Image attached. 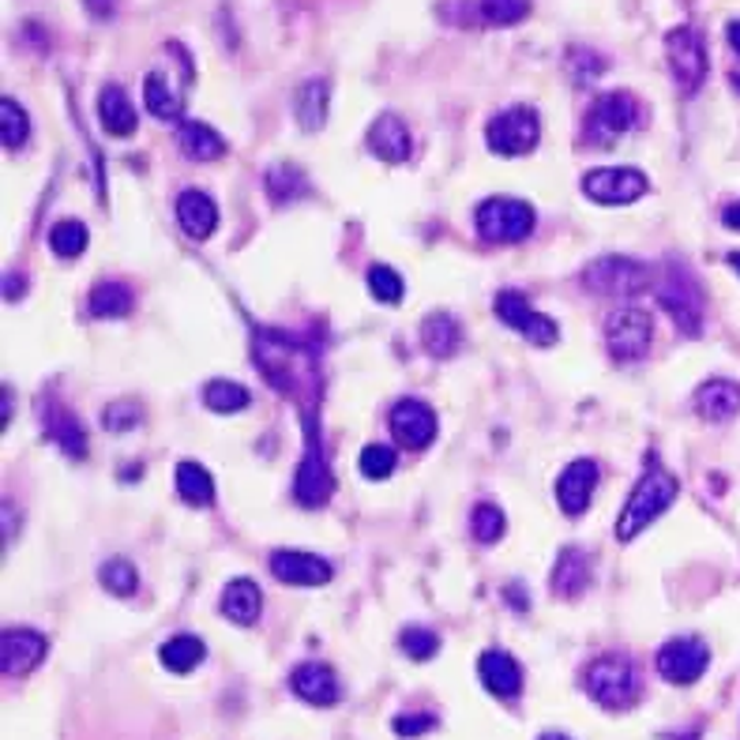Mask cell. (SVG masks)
<instances>
[{
  "mask_svg": "<svg viewBox=\"0 0 740 740\" xmlns=\"http://www.w3.org/2000/svg\"><path fill=\"white\" fill-rule=\"evenodd\" d=\"M26 135H31V124H26V113L20 109V102L0 98V143H4V151H20Z\"/></svg>",
  "mask_w": 740,
  "mask_h": 740,
  "instance_id": "37",
  "label": "cell"
},
{
  "mask_svg": "<svg viewBox=\"0 0 740 740\" xmlns=\"http://www.w3.org/2000/svg\"><path fill=\"white\" fill-rule=\"evenodd\" d=\"M369 148L383 162H406L414 143H410V128L402 124L395 113H383L369 128Z\"/></svg>",
  "mask_w": 740,
  "mask_h": 740,
  "instance_id": "22",
  "label": "cell"
},
{
  "mask_svg": "<svg viewBox=\"0 0 740 740\" xmlns=\"http://www.w3.org/2000/svg\"><path fill=\"white\" fill-rule=\"evenodd\" d=\"M263 609V594L252 579H233L230 587L222 590V613L233 620V624H255Z\"/></svg>",
  "mask_w": 740,
  "mask_h": 740,
  "instance_id": "28",
  "label": "cell"
},
{
  "mask_svg": "<svg viewBox=\"0 0 740 740\" xmlns=\"http://www.w3.org/2000/svg\"><path fill=\"white\" fill-rule=\"evenodd\" d=\"M87 8H90V15H98V20H102V15L113 12V0H87Z\"/></svg>",
  "mask_w": 740,
  "mask_h": 740,
  "instance_id": "46",
  "label": "cell"
},
{
  "mask_svg": "<svg viewBox=\"0 0 740 740\" xmlns=\"http://www.w3.org/2000/svg\"><path fill=\"white\" fill-rule=\"evenodd\" d=\"M677 492H681L677 478H673L670 470H662V463L651 455L646 474L639 478V486L632 489V497H628V504L617 519V542H632V537L643 534V530L677 500Z\"/></svg>",
  "mask_w": 740,
  "mask_h": 740,
  "instance_id": "1",
  "label": "cell"
},
{
  "mask_svg": "<svg viewBox=\"0 0 740 740\" xmlns=\"http://www.w3.org/2000/svg\"><path fill=\"white\" fill-rule=\"evenodd\" d=\"M331 489H335L331 470H327L324 459H319L316 451H308L305 463H301V470H297V481H294L297 500H301V504H308V508H319L327 497H331Z\"/></svg>",
  "mask_w": 740,
  "mask_h": 740,
  "instance_id": "25",
  "label": "cell"
},
{
  "mask_svg": "<svg viewBox=\"0 0 740 740\" xmlns=\"http://www.w3.org/2000/svg\"><path fill=\"white\" fill-rule=\"evenodd\" d=\"M654 339V319L643 308H620V313L606 324V346L620 364H635L646 358Z\"/></svg>",
  "mask_w": 740,
  "mask_h": 740,
  "instance_id": "7",
  "label": "cell"
},
{
  "mask_svg": "<svg viewBox=\"0 0 740 740\" xmlns=\"http://www.w3.org/2000/svg\"><path fill=\"white\" fill-rule=\"evenodd\" d=\"M657 301L662 308L673 316V324L681 327L684 335H699L703 331V294L696 286V279L684 268H670L657 286Z\"/></svg>",
  "mask_w": 740,
  "mask_h": 740,
  "instance_id": "8",
  "label": "cell"
},
{
  "mask_svg": "<svg viewBox=\"0 0 740 740\" xmlns=\"http://www.w3.org/2000/svg\"><path fill=\"white\" fill-rule=\"evenodd\" d=\"M177 143H181V151H185L192 162H215V159H222V154H226V140L204 121H185V124H181Z\"/></svg>",
  "mask_w": 740,
  "mask_h": 740,
  "instance_id": "27",
  "label": "cell"
},
{
  "mask_svg": "<svg viewBox=\"0 0 740 740\" xmlns=\"http://www.w3.org/2000/svg\"><path fill=\"white\" fill-rule=\"evenodd\" d=\"M140 417H143V406H140V402L121 399V402H113V406H106L102 422H106L109 433H124V428H135V425H140Z\"/></svg>",
  "mask_w": 740,
  "mask_h": 740,
  "instance_id": "44",
  "label": "cell"
},
{
  "mask_svg": "<svg viewBox=\"0 0 740 740\" xmlns=\"http://www.w3.org/2000/svg\"><path fill=\"white\" fill-rule=\"evenodd\" d=\"M143 102L159 121H181V113H185V84H173L166 68H154L143 79Z\"/></svg>",
  "mask_w": 740,
  "mask_h": 740,
  "instance_id": "18",
  "label": "cell"
},
{
  "mask_svg": "<svg viewBox=\"0 0 740 740\" xmlns=\"http://www.w3.org/2000/svg\"><path fill=\"white\" fill-rule=\"evenodd\" d=\"M369 290H372V297L380 301V305H399L402 301V275L399 271H391L388 263H372L369 268Z\"/></svg>",
  "mask_w": 740,
  "mask_h": 740,
  "instance_id": "40",
  "label": "cell"
},
{
  "mask_svg": "<svg viewBox=\"0 0 740 740\" xmlns=\"http://www.w3.org/2000/svg\"><path fill=\"white\" fill-rule=\"evenodd\" d=\"M395 463H399V455L391 451V447H383V444H369L361 451V474L364 478H372V481H383V478H391L395 474Z\"/></svg>",
  "mask_w": 740,
  "mask_h": 740,
  "instance_id": "41",
  "label": "cell"
},
{
  "mask_svg": "<svg viewBox=\"0 0 740 740\" xmlns=\"http://www.w3.org/2000/svg\"><path fill=\"white\" fill-rule=\"evenodd\" d=\"M710 665L707 643L696 635H681L657 651V673L670 684H696Z\"/></svg>",
  "mask_w": 740,
  "mask_h": 740,
  "instance_id": "10",
  "label": "cell"
},
{
  "mask_svg": "<svg viewBox=\"0 0 740 740\" xmlns=\"http://www.w3.org/2000/svg\"><path fill=\"white\" fill-rule=\"evenodd\" d=\"M726 39H729V45H733V53H740V20H733L726 26Z\"/></svg>",
  "mask_w": 740,
  "mask_h": 740,
  "instance_id": "49",
  "label": "cell"
},
{
  "mask_svg": "<svg viewBox=\"0 0 740 740\" xmlns=\"http://www.w3.org/2000/svg\"><path fill=\"white\" fill-rule=\"evenodd\" d=\"M327 102H331V90H327V79H308V84H301L297 90V121L305 132H316V128H324L327 121Z\"/></svg>",
  "mask_w": 740,
  "mask_h": 740,
  "instance_id": "29",
  "label": "cell"
},
{
  "mask_svg": "<svg viewBox=\"0 0 740 740\" xmlns=\"http://www.w3.org/2000/svg\"><path fill=\"white\" fill-rule=\"evenodd\" d=\"M497 316L504 319L511 331H519L523 339H530L534 346H553L561 339V327H556V319L542 316L530 308V301L523 294H515V290H504V294L497 297Z\"/></svg>",
  "mask_w": 740,
  "mask_h": 740,
  "instance_id": "12",
  "label": "cell"
},
{
  "mask_svg": "<svg viewBox=\"0 0 740 740\" xmlns=\"http://www.w3.org/2000/svg\"><path fill=\"white\" fill-rule=\"evenodd\" d=\"M542 740H568V737H564V733H545Z\"/></svg>",
  "mask_w": 740,
  "mask_h": 740,
  "instance_id": "51",
  "label": "cell"
},
{
  "mask_svg": "<svg viewBox=\"0 0 740 740\" xmlns=\"http://www.w3.org/2000/svg\"><path fill=\"white\" fill-rule=\"evenodd\" d=\"M98 121L109 135H132L135 132V109H132V98L124 95L121 87H102V95H98Z\"/></svg>",
  "mask_w": 740,
  "mask_h": 740,
  "instance_id": "26",
  "label": "cell"
},
{
  "mask_svg": "<svg viewBox=\"0 0 740 740\" xmlns=\"http://www.w3.org/2000/svg\"><path fill=\"white\" fill-rule=\"evenodd\" d=\"M583 192L601 207H624V204H635L646 192V177L632 166L590 170L587 177H583Z\"/></svg>",
  "mask_w": 740,
  "mask_h": 740,
  "instance_id": "11",
  "label": "cell"
},
{
  "mask_svg": "<svg viewBox=\"0 0 740 740\" xmlns=\"http://www.w3.org/2000/svg\"><path fill=\"white\" fill-rule=\"evenodd\" d=\"M478 233L492 244H519L534 230V207L511 196H492L478 207Z\"/></svg>",
  "mask_w": 740,
  "mask_h": 740,
  "instance_id": "3",
  "label": "cell"
},
{
  "mask_svg": "<svg viewBox=\"0 0 740 740\" xmlns=\"http://www.w3.org/2000/svg\"><path fill=\"white\" fill-rule=\"evenodd\" d=\"M478 677L497 699H515L523 688V670L508 651H486L478 662Z\"/></svg>",
  "mask_w": 740,
  "mask_h": 740,
  "instance_id": "19",
  "label": "cell"
},
{
  "mask_svg": "<svg viewBox=\"0 0 740 740\" xmlns=\"http://www.w3.org/2000/svg\"><path fill=\"white\" fill-rule=\"evenodd\" d=\"M177 492H181V500H185V504L207 508L215 500V481H211V474H207L199 463H181L177 466Z\"/></svg>",
  "mask_w": 740,
  "mask_h": 740,
  "instance_id": "31",
  "label": "cell"
},
{
  "mask_svg": "<svg viewBox=\"0 0 740 740\" xmlns=\"http://www.w3.org/2000/svg\"><path fill=\"white\" fill-rule=\"evenodd\" d=\"M422 342L433 358H451L463 342V331H459V324H455V316H447V313L428 316L422 324Z\"/></svg>",
  "mask_w": 740,
  "mask_h": 740,
  "instance_id": "30",
  "label": "cell"
},
{
  "mask_svg": "<svg viewBox=\"0 0 740 740\" xmlns=\"http://www.w3.org/2000/svg\"><path fill=\"white\" fill-rule=\"evenodd\" d=\"M549 587L553 594H561V598H579V594L590 587V556L583 549H564L556 556Z\"/></svg>",
  "mask_w": 740,
  "mask_h": 740,
  "instance_id": "24",
  "label": "cell"
},
{
  "mask_svg": "<svg viewBox=\"0 0 740 740\" xmlns=\"http://www.w3.org/2000/svg\"><path fill=\"white\" fill-rule=\"evenodd\" d=\"M271 572H275V579L290 583V587H324L335 575L327 561H319L313 553H294V549L271 553Z\"/></svg>",
  "mask_w": 740,
  "mask_h": 740,
  "instance_id": "16",
  "label": "cell"
},
{
  "mask_svg": "<svg viewBox=\"0 0 740 740\" xmlns=\"http://www.w3.org/2000/svg\"><path fill=\"white\" fill-rule=\"evenodd\" d=\"M646 282H651L646 268L628 255H601L583 271V286L598 297H635Z\"/></svg>",
  "mask_w": 740,
  "mask_h": 740,
  "instance_id": "6",
  "label": "cell"
},
{
  "mask_svg": "<svg viewBox=\"0 0 740 740\" xmlns=\"http://www.w3.org/2000/svg\"><path fill=\"white\" fill-rule=\"evenodd\" d=\"M583 681H587L590 699L606 710H628L639 699V692H643L635 662L624 654H601L598 662H590Z\"/></svg>",
  "mask_w": 740,
  "mask_h": 740,
  "instance_id": "2",
  "label": "cell"
},
{
  "mask_svg": "<svg viewBox=\"0 0 740 740\" xmlns=\"http://www.w3.org/2000/svg\"><path fill=\"white\" fill-rule=\"evenodd\" d=\"M45 657V639L31 628H8L0 639V670L4 677H26Z\"/></svg>",
  "mask_w": 740,
  "mask_h": 740,
  "instance_id": "15",
  "label": "cell"
},
{
  "mask_svg": "<svg viewBox=\"0 0 740 740\" xmlns=\"http://www.w3.org/2000/svg\"><path fill=\"white\" fill-rule=\"evenodd\" d=\"M433 726H436V721L428 715H402V718H395V733L399 737H422Z\"/></svg>",
  "mask_w": 740,
  "mask_h": 740,
  "instance_id": "45",
  "label": "cell"
},
{
  "mask_svg": "<svg viewBox=\"0 0 740 740\" xmlns=\"http://www.w3.org/2000/svg\"><path fill=\"white\" fill-rule=\"evenodd\" d=\"M39 410H42L45 433H50L53 440L61 444V451L72 455V459H84V455H87V436H84V428H79L76 417H72L64 406H57V402H45V406H39Z\"/></svg>",
  "mask_w": 740,
  "mask_h": 740,
  "instance_id": "23",
  "label": "cell"
},
{
  "mask_svg": "<svg viewBox=\"0 0 740 740\" xmlns=\"http://www.w3.org/2000/svg\"><path fill=\"white\" fill-rule=\"evenodd\" d=\"M402 651L414 657V662H428V657L440 651V635L428 632V628H406L402 632Z\"/></svg>",
  "mask_w": 740,
  "mask_h": 740,
  "instance_id": "43",
  "label": "cell"
},
{
  "mask_svg": "<svg viewBox=\"0 0 740 740\" xmlns=\"http://www.w3.org/2000/svg\"><path fill=\"white\" fill-rule=\"evenodd\" d=\"M308 192V181L305 173L294 170V166H271L268 170V196L271 204H290V199L305 196Z\"/></svg>",
  "mask_w": 740,
  "mask_h": 740,
  "instance_id": "36",
  "label": "cell"
},
{
  "mask_svg": "<svg viewBox=\"0 0 740 740\" xmlns=\"http://www.w3.org/2000/svg\"><path fill=\"white\" fill-rule=\"evenodd\" d=\"M204 643H199L196 635H173L170 643H162V665H166L170 673H192L199 662H204Z\"/></svg>",
  "mask_w": 740,
  "mask_h": 740,
  "instance_id": "32",
  "label": "cell"
},
{
  "mask_svg": "<svg viewBox=\"0 0 740 740\" xmlns=\"http://www.w3.org/2000/svg\"><path fill=\"white\" fill-rule=\"evenodd\" d=\"M102 587L109 594H117V598H128V594H135V587H140V579H135V568L128 561H109L102 568Z\"/></svg>",
  "mask_w": 740,
  "mask_h": 740,
  "instance_id": "42",
  "label": "cell"
},
{
  "mask_svg": "<svg viewBox=\"0 0 740 740\" xmlns=\"http://www.w3.org/2000/svg\"><path fill=\"white\" fill-rule=\"evenodd\" d=\"M635 124H639L635 98L624 95V90H613V95H601L598 102L590 106L583 140L594 143V148H609V143H617L624 132H632Z\"/></svg>",
  "mask_w": 740,
  "mask_h": 740,
  "instance_id": "5",
  "label": "cell"
},
{
  "mask_svg": "<svg viewBox=\"0 0 740 740\" xmlns=\"http://www.w3.org/2000/svg\"><path fill=\"white\" fill-rule=\"evenodd\" d=\"M478 15L489 26H515L530 15V0H478Z\"/></svg>",
  "mask_w": 740,
  "mask_h": 740,
  "instance_id": "38",
  "label": "cell"
},
{
  "mask_svg": "<svg viewBox=\"0 0 740 740\" xmlns=\"http://www.w3.org/2000/svg\"><path fill=\"white\" fill-rule=\"evenodd\" d=\"M50 249L61 255V260H76L87 249V226L79 218H61L50 230Z\"/></svg>",
  "mask_w": 740,
  "mask_h": 740,
  "instance_id": "34",
  "label": "cell"
},
{
  "mask_svg": "<svg viewBox=\"0 0 740 740\" xmlns=\"http://www.w3.org/2000/svg\"><path fill=\"white\" fill-rule=\"evenodd\" d=\"M729 268H733L737 275H740V252H733V255H729Z\"/></svg>",
  "mask_w": 740,
  "mask_h": 740,
  "instance_id": "50",
  "label": "cell"
},
{
  "mask_svg": "<svg viewBox=\"0 0 740 740\" xmlns=\"http://www.w3.org/2000/svg\"><path fill=\"white\" fill-rule=\"evenodd\" d=\"M177 222H181V230L192 237V241H207V237L215 233V226H218L215 199L207 196V192H196V188L181 192V199H177Z\"/></svg>",
  "mask_w": 740,
  "mask_h": 740,
  "instance_id": "20",
  "label": "cell"
},
{
  "mask_svg": "<svg viewBox=\"0 0 740 740\" xmlns=\"http://www.w3.org/2000/svg\"><path fill=\"white\" fill-rule=\"evenodd\" d=\"M537 135H542V124H537V113L530 106H511L504 113H497L486 128V143L492 154L500 159H519V154H530L537 148Z\"/></svg>",
  "mask_w": 740,
  "mask_h": 740,
  "instance_id": "4",
  "label": "cell"
},
{
  "mask_svg": "<svg viewBox=\"0 0 740 740\" xmlns=\"http://www.w3.org/2000/svg\"><path fill=\"white\" fill-rule=\"evenodd\" d=\"M290 688L305 703H313V707H331V703L339 699V681H335V673L327 670L324 662L297 665L294 677H290Z\"/></svg>",
  "mask_w": 740,
  "mask_h": 740,
  "instance_id": "21",
  "label": "cell"
},
{
  "mask_svg": "<svg viewBox=\"0 0 740 740\" xmlns=\"http://www.w3.org/2000/svg\"><path fill=\"white\" fill-rule=\"evenodd\" d=\"M391 433L402 447L410 451H422V447L433 444L436 436V414L417 399H402L395 410H391Z\"/></svg>",
  "mask_w": 740,
  "mask_h": 740,
  "instance_id": "14",
  "label": "cell"
},
{
  "mask_svg": "<svg viewBox=\"0 0 740 740\" xmlns=\"http://www.w3.org/2000/svg\"><path fill=\"white\" fill-rule=\"evenodd\" d=\"M249 399H252L249 391L233 380H211L204 388V402H207V410H215V414H237V410L249 406Z\"/></svg>",
  "mask_w": 740,
  "mask_h": 740,
  "instance_id": "35",
  "label": "cell"
},
{
  "mask_svg": "<svg viewBox=\"0 0 740 740\" xmlns=\"http://www.w3.org/2000/svg\"><path fill=\"white\" fill-rule=\"evenodd\" d=\"M90 313L102 316V319H117L132 313V290L124 282H98L90 290Z\"/></svg>",
  "mask_w": 740,
  "mask_h": 740,
  "instance_id": "33",
  "label": "cell"
},
{
  "mask_svg": "<svg viewBox=\"0 0 740 740\" xmlns=\"http://www.w3.org/2000/svg\"><path fill=\"white\" fill-rule=\"evenodd\" d=\"M733 84H737V87H740V76H733Z\"/></svg>",
  "mask_w": 740,
  "mask_h": 740,
  "instance_id": "52",
  "label": "cell"
},
{
  "mask_svg": "<svg viewBox=\"0 0 740 740\" xmlns=\"http://www.w3.org/2000/svg\"><path fill=\"white\" fill-rule=\"evenodd\" d=\"M692 406H696V414L703 422H733L740 414V383L733 380H707L703 388L696 391V399H692Z\"/></svg>",
  "mask_w": 740,
  "mask_h": 740,
  "instance_id": "17",
  "label": "cell"
},
{
  "mask_svg": "<svg viewBox=\"0 0 740 740\" xmlns=\"http://www.w3.org/2000/svg\"><path fill=\"white\" fill-rule=\"evenodd\" d=\"M598 489V463L594 459H575L564 466V474L556 478V500H561L564 515H583Z\"/></svg>",
  "mask_w": 740,
  "mask_h": 740,
  "instance_id": "13",
  "label": "cell"
},
{
  "mask_svg": "<svg viewBox=\"0 0 740 740\" xmlns=\"http://www.w3.org/2000/svg\"><path fill=\"white\" fill-rule=\"evenodd\" d=\"M721 222H726L729 230H740V204H733V207H729V211L721 215Z\"/></svg>",
  "mask_w": 740,
  "mask_h": 740,
  "instance_id": "48",
  "label": "cell"
},
{
  "mask_svg": "<svg viewBox=\"0 0 740 740\" xmlns=\"http://www.w3.org/2000/svg\"><path fill=\"white\" fill-rule=\"evenodd\" d=\"M508 598H511V609H523V613H526V609H530V601H526V590L519 594V587H508Z\"/></svg>",
  "mask_w": 740,
  "mask_h": 740,
  "instance_id": "47",
  "label": "cell"
},
{
  "mask_svg": "<svg viewBox=\"0 0 740 740\" xmlns=\"http://www.w3.org/2000/svg\"><path fill=\"white\" fill-rule=\"evenodd\" d=\"M665 50H670V68L673 79L681 84L684 95H696L699 84L707 79V45L692 26H677L665 39Z\"/></svg>",
  "mask_w": 740,
  "mask_h": 740,
  "instance_id": "9",
  "label": "cell"
},
{
  "mask_svg": "<svg viewBox=\"0 0 740 740\" xmlns=\"http://www.w3.org/2000/svg\"><path fill=\"white\" fill-rule=\"evenodd\" d=\"M504 530H508L504 511H500L497 504H478L470 511V534L478 537L481 545L500 542V537H504Z\"/></svg>",
  "mask_w": 740,
  "mask_h": 740,
  "instance_id": "39",
  "label": "cell"
}]
</instances>
